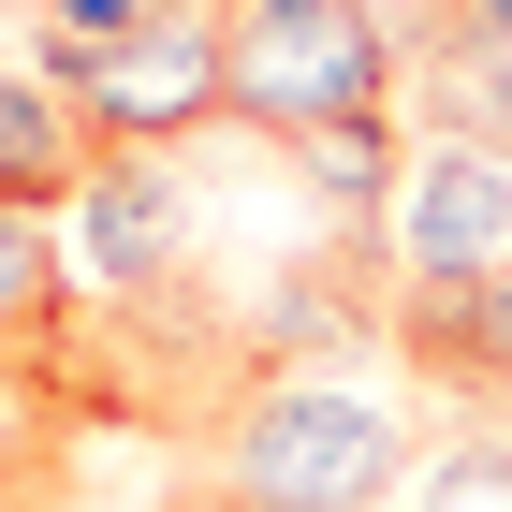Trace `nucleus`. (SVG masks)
<instances>
[{
	"instance_id": "nucleus-1",
	"label": "nucleus",
	"mask_w": 512,
	"mask_h": 512,
	"mask_svg": "<svg viewBox=\"0 0 512 512\" xmlns=\"http://www.w3.org/2000/svg\"><path fill=\"white\" fill-rule=\"evenodd\" d=\"M395 469H410V425L337 366H264L205 425V483L235 512H381Z\"/></svg>"
},
{
	"instance_id": "nucleus-2",
	"label": "nucleus",
	"mask_w": 512,
	"mask_h": 512,
	"mask_svg": "<svg viewBox=\"0 0 512 512\" xmlns=\"http://www.w3.org/2000/svg\"><path fill=\"white\" fill-rule=\"evenodd\" d=\"M395 118V0H235V132L322 147Z\"/></svg>"
},
{
	"instance_id": "nucleus-3",
	"label": "nucleus",
	"mask_w": 512,
	"mask_h": 512,
	"mask_svg": "<svg viewBox=\"0 0 512 512\" xmlns=\"http://www.w3.org/2000/svg\"><path fill=\"white\" fill-rule=\"evenodd\" d=\"M59 249H74V278H88V322H118V337H176V322H205L176 147H103L88 191L59 205Z\"/></svg>"
},
{
	"instance_id": "nucleus-4",
	"label": "nucleus",
	"mask_w": 512,
	"mask_h": 512,
	"mask_svg": "<svg viewBox=\"0 0 512 512\" xmlns=\"http://www.w3.org/2000/svg\"><path fill=\"white\" fill-rule=\"evenodd\" d=\"M59 103L88 118V147H191L235 118V0H147L103 59L59 74Z\"/></svg>"
},
{
	"instance_id": "nucleus-5",
	"label": "nucleus",
	"mask_w": 512,
	"mask_h": 512,
	"mask_svg": "<svg viewBox=\"0 0 512 512\" xmlns=\"http://www.w3.org/2000/svg\"><path fill=\"white\" fill-rule=\"evenodd\" d=\"M381 264H395V293H483V278L512 264V161H498V147H454V132H425V147L395 161Z\"/></svg>"
},
{
	"instance_id": "nucleus-6",
	"label": "nucleus",
	"mask_w": 512,
	"mask_h": 512,
	"mask_svg": "<svg viewBox=\"0 0 512 512\" xmlns=\"http://www.w3.org/2000/svg\"><path fill=\"white\" fill-rule=\"evenodd\" d=\"M410 103H425V132L512 161V0H425L410 15Z\"/></svg>"
},
{
	"instance_id": "nucleus-7",
	"label": "nucleus",
	"mask_w": 512,
	"mask_h": 512,
	"mask_svg": "<svg viewBox=\"0 0 512 512\" xmlns=\"http://www.w3.org/2000/svg\"><path fill=\"white\" fill-rule=\"evenodd\" d=\"M395 352L469 395V439H512V264L483 293H395Z\"/></svg>"
},
{
	"instance_id": "nucleus-8",
	"label": "nucleus",
	"mask_w": 512,
	"mask_h": 512,
	"mask_svg": "<svg viewBox=\"0 0 512 512\" xmlns=\"http://www.w3.org/2000/svg\"><path fill=\"white\" fill-rule=\"evenodd\" d=\"M74 352H88L74 249H59L44 205H0V366H59V381H74Z\"/></svg>"
},
{
	"instance_id": "nucleus-9",
	"label": "nucleus",
	"mask_w": 512,
	"mask_h": 512,
	"mask_svg": "<svg viewBox=\"0 0 512 512\" xmlns=\"http://www.w3.org/2000/svg\"><path fill=\"white\" fill-rule=\"evenodd\" d=\"M88 118L59 103V74L44 59H0V205H74L88 191Z\"/></svg>"
},
{
	"instance_id": "nucleus-10",
	"label": "nucleus",
	"mask_w": 512,
	"mask_h": 512,
	"mask_svg": "<svg viewBox=\"0 0 512 512\" xmlns=\"http://www.w3.org/2000/svg\"><path fill=\"white\" fill-rule=\"evenodd\" d=\"M59 454H74V381H59V366H0V512L44 498Z\"/></svg>"
},
{
	"instance_id": "nucleus-11",
	"label": "nucleus",
	"mask_w": 512,
	"mask_h": 512,
	"mask_svg": "<svg viewBox=\"0 0 512 512\" xmlns=\"http://www.w3.org/2000/svg\"><path fill=\"white\" fill-rule=\"evenodd\" d=\"M395 118H366V132H322V147H293V176H308L322 205H337V220H352V235H381V205H395Z\"/></svg>"
},
{
	"instance_id": "nucleus-12",
	"label": "nucleus",
	"mask_w": 512,
	"mask_h": 512,
	"mask_svg": "<svg viewBox=\"0 0 512 512\" xmlns=\"http://www.w3.org/2000/svg\"><path fill=\"white\" fill-rule=\"evenodd\" d=\"M410 512H512V439H439Z\"/></svg>"
},
{
	"instance_id": "nucleus-13",
	"label": "nucleus",
	"mask_w": 512,
	"mask_h": 512,
	"mask_svg": "<svg viewBox=\"0 0 512 512\" xmlns=\"http://www.w3.org/2000/svg\"><path fill=\"white\" fill-rule=\"evenodd\" d=\"M132 15H147V0H30V44H15V59L74 74V59H103V44L132 30Z\"/></svg>"
},
{
	"instance_id": "nucleus-14",
	"label": "nucleus",
	"mask_w": 512,
	"mask_h": 512,
	"mask_svg": "<svg viewBox=\"0 0 512 512\" xmlns=\"http://www.w3.org/2000/svg\"><path fill=\"white\" fill-rule=\"evenodd\" d=\"M205 512H235V498H205Z\"/></svg>"
},
{
	"instance_id": "nucleus-15",
	"label": "nucleus",
	"mask_w": 512,
	"mask_h": 512,
	"mask_svg": "<svg viewBox=\"0 0 512 512\" xmlns=\"http://www.w3.org/2000/svg\"><path fill=\"white\" fill-rule=\"evenodd\" d=\"M15 512H44V498H15Z\"/></svg>"
}]
</instances>
